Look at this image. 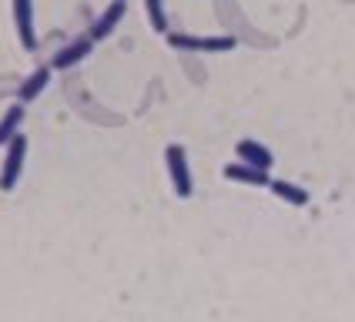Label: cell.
<instances>
[{
	"mask_svg": "<svg viewBox=\"0 0 355 322\" xmlns=\"http://www.w3.org/2000/svg\"><path fill=\"white\" fill-rule=\"evenodd\" d=\"M168 47H175L181 54H228L235 51L238 40L228 34H181V31H168Z\"/></svg>",
	"mask_w": 355,
	"mask_h": 322,
	"instance_id": "1",
	"label": "cell"
},
{
	"mask_svg": "<svg viewBox=\"0 0 355 322\" xmlns=\"http://www.w3.org/2000/svg\"><path fill=\"white\" fill-rule=\"evenodd\" d=\"M164 168H168V178H171V188H175L178 198H191L195 192V178H191V164H188V151L184 144L171 141L164 148Z\"/></svg>",
	"mask_w": 355,
	"mask_h": 322,
	"instance_id": "2",
	"label": "cell"
},
{
	"mask_svg": "<svg viewBox=\"0 0 355 322\" xmlns=\"http://www.w3.org/2000/svg\"><path fill=\"white\" fill-rule=\"evenodd\" d=\"M24 161H27V135L20 131L17 138L3 148V161H0V192H14L20 175H24Z\"/></svg>",
	"mask_w": 355,
	"mask_h": 322,
	"instance_id": "3",
	"label": "cell"
},
{
	"mask_svg": "<svg viewBox=\"0 0 355 322\" xmlns=\"http://www.w3.org/2000/svg\"><path fill=\"white\" fill-rule=\"evenodd\" d=\"M14 31L24 51H37V27H34V0H10Z\"/></svg>",
	"mask_w": 355,
	"mask_h": 322,
	"instance_id": "4",
	"label": "cell"
},
{
	"mask_svg": "<svg viewBox=\"0 0 355 322\" xmlns=\"http://www.w3.org/2000/svg\"><path fill=\"white\" fill-rule=\"evenodd\" d=\"M124 14H128V0H111L104 10L98 14V20L91 24V31H87V37L94 40H107L111 34H114V27H118L121 20H124Z\"/></svg>",
	"mask_w": 355,
	"mask_h": 322,
	"instance_id": "5",
	"label": "cell"
},
{
	"mask_svg": "<svg viewBox=\"0 0 355 322\" xmlns=\"http://www.w3.org/2000/svg\"><path fill=\"white\" fill-rule=\"evenodd\" d=\"M228 181H238V185H248V188H268L272 185V175L268 171H261L255 164H245V161H232V164H225V171H221Z\"/></svg>",
	"mask_w": 355,
	"mask_h": 322,
	"instance_id": "6",
	"label": "cell"
},
{
	"mask_svg": "<svg viewBox=\"0 0 355 322\" xmlns=\"http://www.w3.org/2000/svg\"><path fill=\"white\" fill-rule=\"evenodd\" d=\"M235 158L245 161V164H255V168H261V171H272V164H275V155L261 144V141L255 138H241L235 144Z\"/></svg>",
	"mask_w": 355,
	"mask_h": 322,
	"instance_id": "7",
	"label": "cell"
},
{
	"mask_svg": "<svg viewBox=\"0 0 355 322\" xmlns=\"http://www.w3.org/2000/svg\"><path fill=\"white\" fill-rule=\"evenodd\" d=\"M91 51H94V40H91V37H78L74 44L60 47L58 54H54V60H51V67H54V71H67V67L80 64V60L87 58Z\"/></svg>",
	"mask_w": 355,
	"mask_h": 322,
	"instance_id": "8",
	"label": "cell"
},
{
	"mask_svg": "<svg viewBox=\"0 0 355 322\" xmlns=\"http://www.w3.org/2000/svg\"><path fill=\"white\" fill-rule=\"evenodd\" d=\"M24 118H27V108H24L20 101H14V104L3 108V115H0V148H7V144L20 135Z\"/></svg>",
	"mask_w": 355,
	"mask_h": 322,
	"instance_id": "9",
	"label": "cell"
},
{
	"mask_svg": "<svg viewBox=\"0 0 355 322\" xmlns=\"http://www.w3.org/2000/svg\"><path fill=\"white\" fill-rule=\"evenodd\" d=\"M51 71H54V67H34L27 78L20 80V87H17L20 104H31V101H37L40 94H44V87L51 84Z\"/></svg>",
	"mask_w": 355,
	"mask_h": 322,
	"instance_id": "10",
	"label": "cell"
},
{
	"mask_svg": "<svg viewBox=\"0 0 355 322\" xmlns=\"http://www.w3.org/2000/svg\"><path fill=\"white\" fill-rule=\"evenodd\" d=\"M272 195L275 198H282L285 205H292V208H305L309 205V192L302 188V185H295V181H285V178H272Z\"/></svg>",
	"mask_w": 355,
	"mask_h": 322,
	"instance_id": "11",
	"label": "cell"
},
{
	"mask_svg": "<svg viewBox=\"0 0 355 322\" xmlns=\"http://www.w3.org/2000/svg\"><path fill=\"white\" fill-rule=\"evenodd\" d=\"M144 10H148V20L158 34H168V14H164V0H144Z\"/></svg>",
	"mask_w": 355,
	"mask_h": 322,
	"instance_id": "12",
	"label": "cell"
}]
</instances>
